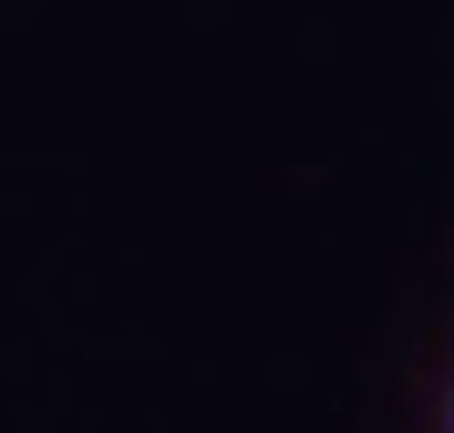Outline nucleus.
<instances>
[{
	"mask_svg": "<svg viewBox=\"0 0 454 433\" xmlns=\"http://www.w3.org/2000/svg\"><path fill=\"white\" fill-rule=\"evenodd\" d=\"M444 433H454V392H444Z\"/></svg>",
	"mask_w": 454,
	"mask_h": 433,
	"instance_id": "obj_1",
	"label": "nucleus"
}]
</instances>
